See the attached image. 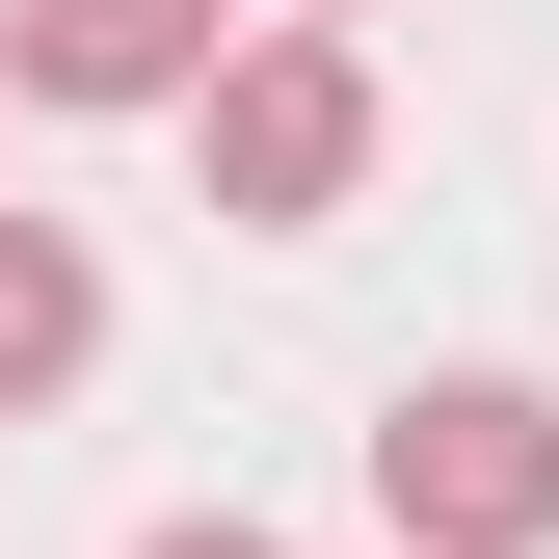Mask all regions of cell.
I'll use <instances>...</instances> for the list:
<instances>
[{
    "label": "cell",
    "mask_w": 559,
    "mask_h": 559,
    "mask_svg": "<svg viewBox=\"0 0 559 559\" xmlns=\"http://www.w3.org/2000/svg\"><path fill=\"white\" fill-rule=\"evenodd\" d=\"M187 160H214V214H240V240H320L346 187H373V53L266 0L214 81H187Z\"/></svg>",
    "instance_id": "obj_1"
},
{
    "label": "cell",
    "mask_w": 559,
    "mask_h": 559,
    "mask_svg": "<svg viewBox=\"0 0 559 559\" xmlns=\"http://www.w3.org/2000/svg\"><path fill=\"white\" fill-rule=\"evenodd\" d=\"M373 507H400V559H533L559 533V400L533 373H400L373 400Z\"/></svg>",
    "instance_id": "obj_2"
},
{
    "label": "cell",
    "mask_w": 559,
    "mask_h": 559,
    "mask_svg": "<svg viewBox=\"0 0 559 559\" xmlns=\"http://www.w3.org/2000/svg\"><path fill=\"white\" fill-rule=\"evenodd\" d=\"M240 0H0V107H187Z\"/></svg>",
    "instance_id": "obj_3"
},
{
    "label": "cell",
    "mask_w": 559,
    "mask_h": 559,
    "mask_svg": "<svg viewBox=\"0 0 559 559\" xmlns=\"http://www.w3.org/2000/svg\"><path fill=\"white\" fill-rule=\"evenodd\" d=\"M107 373V266L53 240V214H0V427H27V400H81Z\"/></svg>",
    "instance_id": "obj_4"
},
{
    "label": "cell",
    "mask_w": 559,
    "mask_h": 559,
    "mask_svg": "<svg viewBox=\"0 0 559 559\" xmlns=\"http://www.w3.org/2000/svg\"><path fill=\"white\" fill-rule=\"evenodd\" d=\"M133 559H294V533H240V507H187V533H133Z\"/></svg>",
    "instance_id": "obj_5"
},
{
    "label": "cell",
    "mask_w": 559,
    "mask_h": 559,
    "mask_svg": "<svg viewBox=\"0 0 559 559\" xmlns=\"http://www.w3.org/2000/svg\"><path fill=\"white\" fill-rule=\"evenodd\" d=\"M294 27H346V0H294Z\"/></svg>",
    "instance_id": "obj_6"
}]
</instances>
